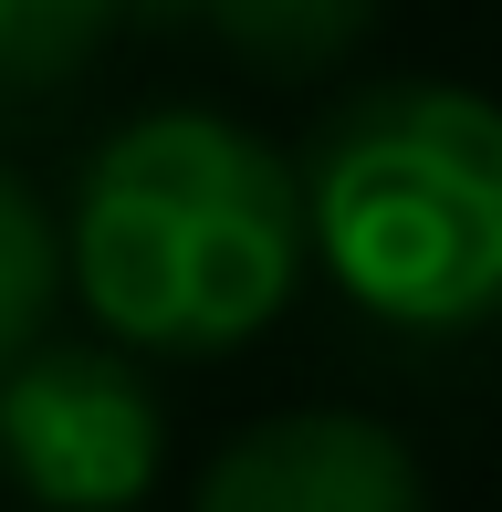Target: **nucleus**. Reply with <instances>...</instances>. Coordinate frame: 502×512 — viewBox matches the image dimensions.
Segmentation results:
<instances>
[{"instance_id": "6", "label": "nucleus", "mask_w": 502, "mask_h": 512, "mask_svg": "<svg viewBox=\"0 0 502 512\" xmlns=\"http://www.w3.org/2000/svg\"><path fill=\"white\" fill-rule=\"evenodd\" d=\"M116 32V0H0V95H53Z\"/></svg>"}, {"instance_id": "2", "label": "nucleus", "mask_w": 502, "mask_h": 512, "mask_svg": "<svg viewBox=\"0 0 502 512\" xmlns=\"http://www.w3.org/2000/svg\"><path fill=\"white\" fill-rule=\"evenodd\" d=\"M304 230L346 304L408 335L502 314V105L471 84H367L304 147Z\"/></svg>"}, {"instance_id": "7", "label": "nucleus", "mask_w": 502, "mask_h": 512, "mask_svg": "<svg viewBox=\"0 0 502 512\" xmlns=\"http://www.w3.org/2000/svg\"><path fill=\"white\" fill-rule=\"evenodd\" d=\"M53 293H63V241H53V220H42V199L0 168V366H11L21 345H42Z\"/></svg>"}, {"instance_id": "4", "label": "nucleus", "mask_w": 502, "mask_h": 512, "mask_svg": "<svg viewBox=\"0 0 502 512\" xmlns=\"http://www.w3.org/2000/svg\"><path fill=\"white\" fill-rule=\"evenodd\" d=\"M189 512H429L419 450L387 418L356 408H293L210 450Z\"/></svg>"}, {"instance_id": "8", "label": "nucleus", "mask_w": 502, "mask_h": 512, "mask_svg": "<svg viewBox=\"0 0 502 512\" xmlns=\"http://www.w3.org/2000/svg\"><path fill=\"white\" fill-rule=\"evenodd\" d=\"M116 11H136V21H189L199 0H116Z\"/></svg>"}, {"instance_id": "1", "label": "nucleus", "mask_w": 502, "mask_h": 512, "mask_svg": "<svg viewBox=\"0 0 502 512\" xmlns=\"http://www.w3.org/2000/svg\"><path fill=\"white\" fill-rule=\"evenodd\" d=\"M314 262L304 178L210 105H157L84 157L63 283L136 356H231Z\"/></svg>"}, {"instance_id": "3", "label": "nucleus", "mask_w": 502, "mask_h": 512, "mask_svg": "<svg viewBox=\"0 0 502 512\" xmlns=\"http://www.w3.org/2000/svg\"><path fill=\"white\" fill-rule=\"evenodd\" d=\"M168 408L136 345H21L0 366V471L42 512H126L157 492Z\"/></svg>"}, {"instance_id": "5", "label": "nucleus", "mask_w": 502, "mask_h": 512, "mask_svg": "<svg viewBox=\"0 0 502 512\" xmlns=\"http://www.w3.org/2000/svg\"><path fill=\"white\" fill-rule=\"evenodd\" d=\"M199 21L220 32L231 63H251L272 84H304V74H325V63H346L367 42L377 0H199Z\"/></svg>"}]
</instances>
